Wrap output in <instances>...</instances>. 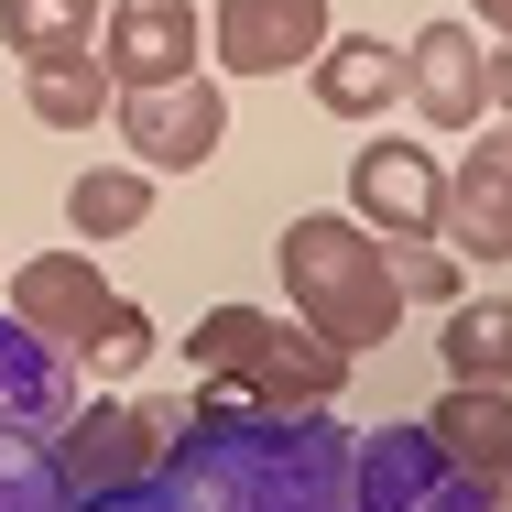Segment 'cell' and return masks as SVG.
I'll list each match as a JSON object with an SVG mask.
<instances>
[{
  "mask_svg": "<svg viewBox=\"0 0 512 512\" xmlns=\"http://www.w3.org/2000/svg\"><path fill=\"white\" fill-rule=\"evenodd\" d=\"M360 436L338 414H284L197 382L186 425L164 436V491L186 512H349Z\"/></svg>",
  "mask_w": 512,
  "mask_h": 512,
  "instance_id": "cell-1",
  "label": "cell"
},
{
  "mask_svg": "<svg viewBox=\"0 0 512 512\" xmlns=\"http://www.w3.org/2000/svg\"><path fill=\"white\" fill-rule=\"evenodd\" d=\"M284 295H295V327H316L327 349H382L404 327V284H393V251L349 218V207H306L284 218Z\"/></svg>",
  "mask_w": 512,
  "mask_h": 512,
  "instance_id": "cell-2",
  "label": "cell"
},
{
  "mask_svg": "<svg viewBox=\"0 0 512 512\" xmlns=\"http://www.w3.org/2000/svg\"><path fill=\"white\" fill-rule=\"evenodd\" d=\"M186 371L240 393V404H284V414H327L349 393V349H327L316 327H295L273 306H207L186 327Z\"/></svg>",
  "mask_w": 512,
  "mask_h": 512,
  "instance_id": "cell-3",
  "label": "cell"
},
{
  "mask_svg": "<svg viewBox=\"0 0 512 512\" xmlns=\"http://www.w3.org/2000/svg\"><path fill=\"white\" fill-rule=\"evenodd\" d=\"M349 512H502V491H491L469 458H447L425 425H371V436H360Z\"/></svg>",
  "mask_w": 512,
  "mask_h": 512,
  "instance_id": "cell-4",
  "label": "cell"
},
{
  "mask_svg": "<svg viewBox=\"0 0 512 512\" xmlns=\"http://www.w3.org/2000/svg\"><path fill=\"white\" fill-rule=\"evenodd\" d=\"M120 142H131V164L142 175H197L207 153L229 142V88H207V77H164V88H120Z\"/></svg>",
  "mask_w": 512,
  "mask_h": 512,
  "instance_id": "cell-5",
  "label": "cell"
},
{
  "mask_svg": "<svg viewBox=\"0 0 512 512\" xmlns=\"http://www.w3.org/2000/svg\"><path fill=\"white\" fill-rule=\"evenodd\" d=\"M197 0H109L99 11V66L109 88H164V77H197Z\"/></svg>",
  "mask_w": 512,
  "mask_h": 512,
  "instance_id": "cell-6",
  "label": "cell"
},
{
  "mask_svg": "<svg viewBox=\"0 0 512 512\" xmlns=\"http://www.w3.org/2000/svg\"><path fill=\"white\" fill-rule=\"evenodd\" d=\"M404 99L436 120V131H480L491 120V44L480 22H425L404 44Z\"/></svg>",
  "mask_w": 512,
  "mask_h": 512,
  "instance_id": "cell-7",
  "label": "cell"
},
{
  "mask_svg": "<svg viewBox=\"0 0 512 512\" xmlns=\"http://www.w3.org/2000/svg\"><path fill=\"white\" fill-rule=\"evenodd\" d=\"M436 207H447V164L425 142H371L360 175H349V218L371 240H436Z\"/></svg>",
  "mask_w": 512,
  "mask_h": 512,
  "instance_id": "cell-8",
  "label": "cell"
},
{
  "mask_svg": "<svg viewBox=\"0 0 512 512\" xmlns=\"http://www.w3.org/2000/svg\"><path fill=\"white\" fill-rule=\"evenodd\" d=\"M109 306H120V295L99 284V262H88V251H33V262H11V316H22L33 338H55L66 360L109 327Z\"/></svg>",
  "mask_w": 512,
  "mask_h": 512,
  "instance_id": "cell-9",
  "label": "cell"
},
{
  "mask_svg": "<svg viewBox=\"0 0 512 512\" xmlns=\"http://www.w3.org/2000/svg\"><path fill=\"white\" fill-rule=\"evenodd\" d=\"M55 458H66V491H120V480H153L164 469V425L142 404H77L55 425Z\"/></svg>",
  "mask_w": 512,
  "mask_h": 512,
  "instance_id": "cell-10",
  "label": "cell"
},
{
  "mask_svg": "<svg viewBox=\"0 0 512 512\" xmlns=\"http://www.w3.org/2000/svg\"><path fill=\"white\" fill-rule=\"evenodd\" d=\"M436 240L458 262H512V120L469 142V164L447 175V207H436Z\"/></svg>",
  "mask_w": 512,
  "mask_h": 512,
  "instance_id": "cell-11",
  "label": "cell"
},
{
  "mask_svg": "<svg viewBox=\"0 0 512 512\" xmlns=\"http://www.w3.org/2000/svg\"><path fill=\"white\" fill-rule=\"evenodd\" d=\"M207 44H218V66H229V77L316 66V44H327V0H218Z\"/></svg>",
  "mask_w": 512,
  "mask_h": 512,
  "instance_id": "cell-12",
  "label": "cell"
},
{
  "mask_svg": "<svg viewBox=\"0 0 512 512\" xmlns=\"http://www.w3.org/2000/svg\"><path fill=\"white\" fill-rule=\"evenodd\" d=\"M66 414H77V360L0 306V425L11 436H55Z\"/></svg>",
  "mask_w": 512,
  "mask_h": 512,
  "instance_id": "cell-13",
  "label": "cell"
},
{
  "mask_svg": "<svg viewBox=\"0 0 512 512\" xmlns=\"http://www.w3.org/2000/svg\"><path fill=\"white\" fill-rule=\"evenodd\" d=\"M404 99V44H371V33H327L316 44V109H338V120H371V109Z\"/></svg>",
  "mask_w": 512,
  "mask_h": 512,
  "instance_id": "cell-14",
  "label": "cell"
},
{
  "mask_svg": "<svg viewBox=\"0 0 512 512\" xmlns=\"http://www.w3.org/2000/svg\"><path fill=\"white\" fill-rule=\"evenodd\" d=\"M436 349H447V382L512 393V295H458L447 327H436Z\"/></svg>",
  "mask_w": 512,
  "mask_h": 512,
  "instance_id": "cell-15",
  "label": "cell"
},
{
  "mask_svg": "<svg viewBox=\"0 0 512 512\" xmlns=\"http://www.w3.org/2000/svg\"><path fill=\"white\" fill-rule=\"evenodd\" d=\"M425 436H436L447 458H469L480 480H502V469H512V393H469V382H447V404L425 414Z\"/></svg>",
  "mask_w": 512,
  "mask_h": 512,
  "instance_id": "cell-16",
  "label": "cell"
},
{
  "mask_svg": "<svg viewBox=\"0 0 512 512\" xmlns=\"http://www.w3.org/2000/svg\"><path fill=\"white\" fill-rule=\"evenodd\" d=\"M109 99H120V88H109L99 55H44V66H22V109H33L44 131H99Z\"/></svg>",
  "mask_w": 512,
  "mask_h": 512,
  "instance_id": "cell-17",
  "label": "cell"
},
{
  "mask_svg": "<svg viewBox=\"0 0 512 512\" xmlns=\"http://www.w3.org/2000/svg\"><path fill=\"white\" fill-rule=\"evenodd\" d=\"M153 218V175L142 164H88V175H66V229L77 240H131Z\"/></svg>",
  "mask_w": 512,
  "mask_h": 512,
  "instance_id": "cell-18",
  "label": "cell"
},
{
  "mask_svg": "<svg viewBox=\"0 0 512 512\" xmlns=\"http://www.w3.org/2000/svg\"><path fill=\"white\" fill-rule=\"evenodd\" d=\"M99 11L109 0H0V33H11L22 66H44V55H99Z\"/></svg>",
  "mask_w": 512,
  "mask_h": 512,
  "instance_id": "cell-19",
  "label": "cell"
},
{
  "mask_svg": "<svg viewBox=\"0 0 512 512\" xmlns=\"http://www.w3.org/2000/svg\"><path fill=\"white\" fill-rule=\"evenodd\" d=\"M0 512H77L55 436H11V425H0Z\"/></svg>",
  "mask_w": 512,
  "mask_h": 512,
  "instance_id": "cell-20",
  "label": "cell"
},
{
  "mask_svg": "<svg viewBox=\"0 0 512 512\" xmlns=\"http://www.w3.org/2000/svg\"><path fill=\"white\" fill-rule=\"evenodd\" d=\"M382 251H393V284H404V306H458V284H469V262H458V251H436V240H382Z\"/></svg>",
  "mask_w": 512,
  "mask_h": 512,
  "instance_id": "cell-21",
  "label": "cell"
},
{
  "mask_svg": "<svg viewBox=\"0 0 512 512\" xmlns=\"http://www.w3.org/2000/svg\"><path fill=\"white\" fill-rule=\"evenodd\" d=\"M142 360H153V316L120 295V306H109V327L77 349V371H109V382H120V371H142Z\"/></svg>",
  "mask_w": 512,
  "mask_h": 512,
  "instance_id": "cell-22",
  "label": "cell"
},
{
  "mask_svg": "<svg viewBox=\"0 0 512 512\" xmlns=\"http://www.w3.org/2000/svg\"><path fill=\"white\" fill-rule=\"evenodd\" d=\"M77 512H186V502H175V491H164V469H153V480H120V491H88Z\"/></svg>",
  "mask_w": 512,
  "mask_h": 512,
  "instance_id": "cell-23",
  "label": "cell"
},
{
  "mask_svg": "<svg viewBox=\"0 0 512 512\" xmlns=\"http://www.w3.org/2000/svg\"><path fill=\"white\" fill-rule=\"evenodd\" d=\"M469 11H480V33H502V44H512V0H469Z\"/></svg>",
  "mask_w": 512,
  "mask_h": 512,
  "instance_id": "cell-24",
  "label": "cell"
},
{
  "mask_svg": "<svg viewBox=\"0 0 512 512\" xmlns=\"http://www.w3.org/2000/svg\"><path fill=\"white\" fill-rule=\"evenodd\" d=\"M491 109H512V44L491 55Z\"/></svg>",
  "mask_w": 512,
  "mask_h": 512,
  "instance_id": "cell-25",
  "label": "cell"
},
{
  "mask_svg": "<svg viewBox=\"0 0 512 512\" xmlns=\"http://www.w3.org/2000/svg\"><path fill=\"white\" fill-rule=\"evenodd\" d=\"M491 491H502V512H512V469H502V480H491Z\"/></svg>",
  "mask_w": 512,
  "mask_h": 512,
  "instance_id": "cell-26",
  "label": "cell"
}]
</instances>
